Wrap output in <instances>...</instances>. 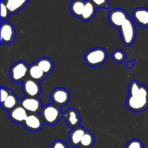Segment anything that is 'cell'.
<instances>
[{"label":"cell","mask_w":148,"mask_h":148,"mask_svg":"<svg viewBox=\"0 0 148 148\" xmlns=\"http://www.w3.org/2000/svg\"><path fill=\"white\" fill-rule=\"evenodd\" d=\"M127 108L134 112H142L148 107V88L137 80L131 82L126 101Z\"/></svg>","instance_id":"6da1fadb"},{"label":"cell","mask_w":148,"mask_h":148,"mask_svg":"<svg viewBox=\"0 0 148 148\" xmlns=\"http://www.w3.org/2000/svg\"><path fill=\"white\" fill-rule=\"evenodd\" d=\"M40 114L44 123L51 126L56 124L63 117V113L62 112L61 108L54 104H48L43 106Z\"/></svg>","instance_id":"7a4b0ae2"},{"label":"cell","mask_w":148,"mask_h":148,"mask_svg":"<svg viewBox=\"0 0 148 148\" xmlns=\"http://www.w3.org/2000/svg\"><path fill=\"white\" fill-rule=\"evenodd\" d=\"M119 30L121 40L124 45L127 46H132L135 40L137 34V30L133 19L129 17L124 24L119 28Z\"/></svg>","instance_id":"3957f363"},{"label":"cell","mask_w":148,"mask_h":148,"mask_svg":"<svg viewBox=\"0 0 148 148\" xmlns=\"http://www.w3.org/2000/svg\"><path fill=\"white\" fill-rule=\"evenodd\" d=\"M108 54L104 49L101 47L94 48L86 52L84 56L85 63L90 66L102 65L106 61Z\"/></svg>","instance_id":"277c9868"},{"label":"cell","mask_w":148,"mask_h":148,"mask_svg":"<svg viewBox=\"0 0 148 148\" xmlns=\"http://www.w3.org/2000/svg\"><path fill=\"white\" fill-rule=\"evenodd\" d=\"M29 66L24 61L15 62L10 69V79L14 82H23L28 75Z\"/></svg>","instance_id":"5b68a950"},{"label":"cell","mask_w":148,"mask_h":148,"mask_svg":"<svg viewBox=\"0 0 148 148\" xmlns=\"http://www.w3.org/2000/svg\"><path fill=\"white\" fill-rule=\"evenodd\" d=\"M50 98L53 104L61 108L67 105L69 102L70 93L65 88H57L51 92Z\"/></svg>","instance_id":"8992f818"},{"label":"cell","mask_w":148,"mask_h":148,"mask_svg":"<svg viewBox=\"0 0 148 148\" xmlns=\"http://www.w3.org/2000/svg\"><path fill=\"white\" fill-rule=\"evenodd\" d=\"M1 43L10 44L13 43L16 36L15 29L11 23L7 21L1 23Z\"/></svg>","instance_id":"52a82bcc"},{"label":"cell","mask_w":148,"mask_h":148,"mask_svg":"<svg viewBox=\"0 0 148 148\" xmlns=\"http://www.w3.org/2000/svg\"><path fill=\"white\" fill-rule=\"evenodd\" d=\"M130 17L125 10L120 8L114 9L109 12L108 16L110 24L116 28H119L124 22Z\"/></svg>","instance_id":"ba28073f"},{"label":"cell","mask_w":148,"mask_h":148,"mask_svg":"<svg viewBox=\"0 0 148 148\" xmlns=\"http://www.w3.org/2000/svg\"><path fill=\"white\" fill-rule=\"evenodd\" d=\"M20 104L27 111L31 114H40L42 109L41 101L38 97H27L23 98Z\"/></svg>","instance_id":"9c48e42d"},{"label":"cell","mask_w":148,"mask_h":148,"mask_svg":"<svg viewBox=\"0 0 148 148\" xmlns=\"http://www.w3.org/2000/svg\"><path fill=\"white\" fill-rule=\"evenodd\" d=\"M43 123L44 121L39 114H30L23 125L29 131L38 132L43 128Z\"/></svg>","instance_id":"30bf717a"},{"label":"cell","mask_w":148,"mask_h":148,"mask_svg":"<svg viewBox=\"0 0 148 148\" xmlns=\"http://www.w3.org/2000/svg\"><path fill=\"white\" fill-rule=\"evenodd\" d=\"M22 88L24 93L27 97H38L41 92V88L39 82L31 78L25 79Z\"/></svg>","instance_id":"8fae6325"},{"label":"cell","mask_w":148,"mask_h":148,"mask_svg":"<svg viewBox=\"0 0 148 148\" xmlns=\"http://www.w3.org/2000/svg\"><path fill=\"white\" fill-rule=\"evenodd\" d=\"M63 117L69 127L72 129L79 127L81 122V117L79 111L73 108H69L67 111L63 113Z\"/></svg>","instance_id":"7c38bea8"},{"label":"cell","mask_w":148,"mask_h":148,"mask_svg":"<svg viewBox=\"0 0 148 148\" xmlns=\"http://www.w3.org/2000/svg\"><path fill=\"white\" fill-rule=\"evenodd\" d=\"M28 115L27 111L20 104L17 106L15 108H14L9 112V116H10V119L13 122L17 123V124H23Z\"/></svg>","instance_id":"4fadbf2b"},{"label":"cell","mask_w":148,"mask_h":148,"mask_svg":"<svg viewBox=\"0 0 148 148\" xmlns=\"http://www.w3.org/2000/svg\"><path fill=\"white\" fill-rule=\"evenodd\" d=\"M133 20L142 27H148V8L138 7L132 12Z\"/></svg>","instance_id":"5bb4252c"},{"label":"cell","mask_w":148,"mask_h":148,"mask_svg":"<svg viewBox=\"0 0 148 148\" xmlns=\"http://www.w3.org/2000/svg\"><path fill=\"white\" fill-rule=\"evenodd\" d=\"M86 132V129L82 127L72 129L69 134V140L71 145L75 147H79L81 140Z\"/></svg>","instance_id":"9a60e30c"},{"label":"cell","mask_w":148,"mask_h":148,"mask_svg":"<svg viewBox=\"0 0 148 148\" xmlns=\"http://www.w3.org/2000/svg\"><path fill=\"white\" fill-rule=\"evenodd\" d=\"M7 8L9 9L12 14L18 12L23 10L27 4L29 0H4Z\"/></svg>","instance_id":"2e32d148"},{"label":"cell","mask_w":148,"mask_h":148,"mask_svg":"<svg viewBox=\"0 0 148 148\" xmlns=\"http://www.w3.org/2000/svg\"><path fill=\"white\" fill-rule=\"evenodd\" d=\"M85 2L86 0H73L69 5V10L72 14L81 19L85 9Z\"/></svg>","instance_id":"e0dca14e"},{"label":"cell","mask_w":148,"mask_h":148,"mask_svg":"<svg viewBox=\"0 0 148 148\" xmlns=\"http://www.w3.org/2000/svg\"><path fill=\"white\" fill-rule=\"evenodd\" d=\"M28 75L31 79L37 81V82H41L45 79L47 75L43 72L41 69L36 64V63L29 66Z\"/></svg>","instance_id":"ac0fdd59"},{"label":"cell","mask_w":148,"mask_h":148,"mask_svg":"<svg viewBox=\"0 0 148 148\" xmlns=\"http://www.w3.org/2000/svg\"><path fill=\"white\" fill-rule=\"evenodd\" d=\"M36 64L43 70L46 75H50L53 70V62L48 57H41L36 62Z\"/></svg>","instance_id":"d6986e66"},{"label":"cell","mask_w":148,"mask_h":148,"mask_svg":"<svg viewBox=\"0 0 148 148\" xmlns=\"http://www.w3.org/2000/svg\"><path fill=\"white\" fill-rule=\"evenodd\" d=\"M96 7L90 0H86L85 9H84L83 14L81 17V20L85 22L92 20L96 12Z\"/></svg>","instance_id":"ffe728a7"},{"label":"cell","mask_w":148,"mask_h":148,"mask_svg":"<svg viewBox=\"0 0 148 148\" xmlns=\"http://www.w3.org/2000/svg\"><path fill=\"white\" fill-rule=\"evenodd\" d=\"M19 100L17 98V95L13 92H11L8 98L5 100L3 103H1V106L5 111H7L10 112L11 110L15 108L17 106H18Z\"/></svg>","instance_id":"44dd1931"},{"label":"cell","mask_w":148,"mask_h":148,"mask_svg":"<svg viewBox=\"0 0 148 148\" xmlns=\"http://www.w3.org/2000/svg\"><path fill=\"white\" fill-rule=\"evenodd\" d=\"M95 136L90 131L87 130L86 132L82 137L80 142L79 147L81 148H91L95 144Z\"/></svg>","instance_id":"7402d4cb"},{"label":"cell","mask_w":148,"mask_h":148,"mask_svg":"<svg viewBox=\"0 0 148 148\" xmlns=\"http://www.w3.org/2000/svg\"><path fill=\"white\" fill-rule=\"evenodd\" d=\"M113 61L117 64L124 63L127 59V54L121 49H116L112 52L111 54Z\"/></svg>","instance_id":"603a6c76"},{"label":"cell","mask_w":148,"mask_h":148,"mask_svg":"<svg viewBox=\"0 0 148 148\" xmlns=\"http://www.w3.org/2000/svg\"><path fill=\"white\" fill-rule=\"evenodd\" d=\"M11 12L7 8L4 0H1V22H4L10 17Z\"/></svg>","instance_id":"cb8c5ba5"},{"label":"cell","mask_w":148,"mask_h":148,"mask_svg":"<svg viewBox=\"0 0 148 148\" xmlns=\"http://www.w3.org/2000/svg\"><path fill=\"white\" fill-rule=\"evenodd\" d=\"M125 148H144V145L141 140L138 139H133L127 143Z\"/></svg>","instance_id":"d4e9b609"},{"label":"cell","mask_w":148,"mask_h":148,"mask_svg":"<svg viewBox=\"0 0 148 148\" xmlns=\"http://www.w3.org/2000/svg\"><path fill=\"white\" fill-rule=\"evenodd\" d=\"M96 8H104L108 9L109 4H108V0H90Z\"/></svg>","instance_id":"484cf974"},{"label":"cell","mask_w":148,"mask_h":148,"mask_svg":"<svg viewBox=\"0 0 148 148\" xmlns=\"http://www.w3.org/2000/svg\"><path fill=\"white\" fill-rule=\"evenodd\" d=\"M12 91L11 90L8 89V88H5V87H1V103H3L7 98L9 95L11 94Z\"/></svg>","instance_id":"4316f807"},{"label":"cell","mask_w":148,"mask_h":148,"mask_svg":"<svg viewBox=\"0 0 148 148\" xmlns=\"http://www.w3.org/2000/svg\"><path fill=\"white\" fill-rule=\"evenodd\" d=\"M50 148H69L65 142L61 140H56L51 145Z\"/></svg>","instance_id":"83f0119b"},{"label":"cell","mask_w":148,"mask_h":148,"mask_svg":"<svg viewBox=\"0 0 148 148\" xmlns=\"http://www.w3.org/2000/svg\"><path fill=\"white\" fill-rule=\"evenodd\" d=\"M135 62H136L135 59H134V60H132V61H130V62H128L127 64H126V66H127V67L131 69V68L133 67V66L134 65Z\"/></svg>","instance_id":"f1b7e54d"}]
</instances>
